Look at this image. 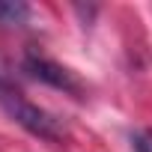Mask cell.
Masks as SVG:
<instances>
[{
	"label": "cell",
	"mask_w": 152,
	"mask_h": 152,
	"mask_svg": "<svg viewBox=\"0 0 152 152\" xmlns=\"http://www.w3.org/2000/svg\"><path fill=\"white\" fill-rule=\"evenodd\" d=\"M0 107L6 110V116L9 119H15L24 131H30L33 137H39V140H60L63 137V128H60V122L45 110V107H39V104H33L21 90H15L6 78H0Z\"/></svg>",
	"instance_id": "cell-1"
},
{
	"label": "cell",
	"mask_w": 152,
	"mask_h": 152,
	"mask_svg": "<svg viewBox=\"0 0 152 152\" xmlns=\"http://www.w3.org/2000/svg\"><path fill=\"white\" fill-rule=\"evenodd\" d=\"M24 72L30 78H36V81H42V84H48L54 90H63V93H69L75 99L84 96V87L75 78V72H69L66 66H60V63H54V60H48V57H42L36 51L24 54Z\"/></svg>",
	"instance_id": "cell-2"
},
{
	"label": "cell",
	"mask_w": 152,
	"mask_h": 152,
	"mask_svg": "<svg viewBox=\"0 0 152 152\" xmlns=\"http://www.w3.org/2000/svg\"><path fill=\"white\" fill-rule=\"evenodd\" d=\"M131 146H134V152H152V146H149V140L146 137H131Z\"/></svg>",
	"instance_id": "cell-4"
},
{
	"label": "cell",
	"mask_w": 152,
	"mask_h": 152,
	"mask_svg": "<svg viewBox=\"0 0 152 152\" xmlns=\"http://www.w3.org/2000/svg\"><path fill=\"white\" fill-rule=\"evenodd\" d=\"M30 21V6L21 0H0V27H24Z\"/></svg>",
	"instance_id": "cell-3"
}]
</instances>
